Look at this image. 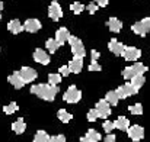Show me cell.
I'll list each match as a JSON object with an SVG mask.
<instances>
[{
  "label": "cell",
  "instance_id": "obj_1",
  "mask_svg": "<svg viewBox=\"0 0 150 142\" xmlns=\"http://www.w3.org/2000/svg\"><path fill=\"white\" fill-rule=\"evenodd\" d=\"M32 94L38 96L40 99L42 100H47V101H54L55 96L58 93V87L57 86H52V84H45V83H41V84H34L29 90Z\"/></svg>",
  "mask_w": 150,
  "mask_h": 142
},
{
  "label": "cell",
  "instance_id": "obj_2",
  "mask_svg": "<svg viewBox=\"0 0 150 142\" xmlns=\"http://www.w3.org/2000/svg\"><path fill=\"white\" fill-rule=\"evenodd\" d=\"M67 42L70 44V47H71V52H73V55H74V57H82V58H85V55H86V49H85L83 42H82L77 36L70 35V38H69V41H67Z\"/></svg>",
  "mask_w": 150,
  "mask_h": 142
},
{
  "label": "cell",
  "instance_id": "obj_3",
  "mask_svg": "<svg viewBox=\"0 0 150 142\" xmlns=\"http://www.w3.org/2000/svg\"><path fill=\"white\" fill-rule=\"evenodd\" d=\"M131 31L140 36H146L150 32V17H144L139 22H136L133 26H131Z\"/></svg>",
  "mask_w": 150,
  "mask_h": 142
},
{
  "label": "cell",
  "instance_id": "obj_4",
  "mask_svg": "<svg viewBox=\"0 0 150 142\" xmlns=\"http://www.w3.org/2000/svg\"><path fill=\"white\" fill-rule=\"evenodd\" d=\"M80 99H82V93H80V90H77V87L74 84L70 86L66 90V93L63 94V100L67 103H79Z\"/></svg>",
  "mask_w": 150,
  "mask_h": 142
},
{
  "label": "cell",
  "instance_id": "obj_5",
  "mask_svg": "<svg viewBox=\"0 0 150 142\" xmlns=\"http://www.w3.org/2000/svg\"><path fill=\"white\" fill-rule=\"evenodd\" d=\"M115 92H117V94L120 96V99H127V97H130V96H134L139 93V90H137L131 83H125V84L120 86Z\"/></svg>",
  "mask_w": 150,
  "mask_h": 142
},
{
  "label": "cell",
  "instance_id": "obj_6",
  "mask_svg": "<svg viewBox=\"0 0 150 142\" xmlns=\"http://www.w3.org/2000/svg\"><path fill=\"white\" fill-rule=\"evenodd\" d=\"M96 112H98V116L102 119H106L112 112H111V104L109 101H106V99H100L99 101L96 103Z\"/></svg>",
  "mask_w": 150,
  "mask_h": 142
},
{
  "label": "cell",
  "instance_id": "obj_7",
  "mask_svg": "<svg viewBox=\"0 0 150 142\" xmlns=\"http://www.w3.org/2000/svg\"><path fill=\"white\" fill-rule=\"evenodd\" d=\"M127 132H128L130 139L134 142H139L144 138V129H143V126H140V125H133V126H130V128L127 129Z\"/></svg>",
  "mask_w": 150,
  "mask_h": 142
},
{
  "label": "cell",
  "instance_id": "obj_8",
  "mask_svg": "<svg viewBox=\"0 0 150 142\" xmlns=\"http://www.w3.org/2000/svg\"><path fill=\"white\" fill-rule=\"evenodd\" d=\"M48 16L54 22H57L63 17V10H61V6L58 1H51L50 7H48Z\"/></svg>",
  "mask_w": 150,
  "mask_h": 142
},
{
  "label": "cell",
  "instance_id": "obj_9",
  "mask_svg": "<svg viewBox=\"0 0 150 142\" xmlns=\"http://www.w3.org/2000/svg\"><path fill=\"white\" fill-rule=\"evenodd\" d=\"M122 57L127 61H137L142 57V51L136 47H125L124 52H122Z\"/></svg>",
  "mask_w": 150,
  "mask_h": 142
},
{
  "label": "cell",
  "instance_id": "obj_10",
  "mask_svg": "<svg viewBox=\"0 0 150 142\" xmlns=\"http://www.w3.org/2000/svg\"><path fill=\"white\" fill-rule=\"evenodd\" d=\"M19 73H21V76H22V78L25 80L26 84H28V83H32V81L38 77L37 71H35L34 68H31V67H22V68L19 70Z\"/></svg>",
  "mask_w": 150,
  "mask_h": 142
},
{
  "label": "cell",
  "instance_id": "obj_11",
  "mask_svg": "<svg viewBox=\"0 0 150 142\" xmlns=\"http://www.w3.org/2000/svg\"><path fill=\"white\" fill-rule=\"evenodd\" d=\"M7 81L15 87V89H22L26 83H25V80L22 78V76H21V73L19 71H15L13 74H10L9 77H7Z\"/></svg>",
  "mask_w": 150,
  "mask_h": 142
},
{
  "label": "cell",
  "instance_id": "obj_12",
  "mask_svg": "<svg viewBox=\"0 0 150 142\" xmlns=\"http://www.w3.org/2000/svg\"><path fill=\"white\" fill-rule=\"evenodd\" d=\"M34 59H35L37 62L42 64V65H48L51 61L50 55H48L44 49H41V48H37V49L34 51Z\"/></svg>",
  "mask_w": 150,
  "mask_h": 142
},
{
  "label": "cell",
  "instance_id": "obj_13",
  "mask_svg": "<svg viewBox=\"0 0 150 142\" xmlns=\"http://www.w3.org/2000/svg\"><path fill=\"white\" fill-rule=\"evenodd\" d=\"M108 48H109V51H111L114 55H122V52H124V49H125V45L121 44L118 39L112 38V39L109 41V44H108Z\"/></svg>",
  "mask_w": 150,
  "mask_h": 142
},
{
  "label": "cell",
  "instance_id": "obj_14",
  "mask_svg": "<svg viewBox=\"0 0 150 142\" xmlns=\"http://www.w3.org/2000/svg\"><path fill=\"white\" fill-rule=\"evenodd\" d=\"M23 28H25L26 32L35 34V32H38V31L42 28V25H41V22H40L38 19H28V20H25Z\"/></svg>",
  "mask_w": 150,
  "mask_h": 142
},
{
  "label": "cell",
  "instance_id": "obj_15",
  "mask_svg": "<svg viewBox=\"0 0 150 142\" xmlns=\"http://www.w3.org/2000/svg\"><path fill=\"white\" fill-rule=\"evenodd\" d=\"M69 68L73 74H79L83 68V58L82 57H73L71 61L69 62Z\"/></svg>",
  "mask_w": 150,
  "mask_h": 142
},
{
  "label": "cell",
  "instance_id": "obj_16",
  "mask_svg": "<svg viewBox=\"0 0 150 142\" xmlns=\"http://www.w3.org/2000/svg\"><path fill=\"white\" fill-rule=\"evenodd\" d=\"M7 31H9L10 34H13V35H18V34H21L22 31H25V28H23V25H22L18 19H12V20L7 23Z\"/></svg>",
  "mask_w": 150,
  "mask_h": 142
},
{
  "label": "cell",
  "instance_id": "obj_17",
  "mask_svg": "<svg viewBox=\"0 0 150 142\" xmlns=\"http://www.w3.org/2000/svg\"><path fill=\"white\" fill-rule=\"evenodd\" d=\"M100 138H102V136H100V134L98 131L89 129V131L86 132V135L80 138V142H99Z\"/></svg>",
  "mask_w": 150,
  "mask_h": 142
},
{
  "label": "cell",
  "instance_id": "obj_18",
  "mask_svg": "<svg viewBox=\"0 0 150 142\" xmlns=\"http://www.w3.org/2000/svg\"><path fill=\"white\" fill-rule=\"evenodd\" d=\"M69 38H70V32H69L67 28H60V29H57V32H55V39H57V42H58L60 45H63L64 42H67Z\"/></svg>",
  "mask_w": 150,
  "mask_h": 142
},
{
  "label": "cell",
  "instance_id": "obj_19",
  "mask_svg": "<svg viewBox=\"0 0 150 142\" xmlns=\"http://www.w3.org/2000/svg\"><path fill=\"white\" fill-rule=\"evenodd\" d=\"M106 25H108L109 31L114 32V34H117V32H120V31L122 29V22H121L118 17H109Z\"/></svg>",
  "mask_w": 150,
  "mask_h": 142
},
{
  "label": "cell",
  "instance_id": "obj_20",
  "mask_svg": "<svg viewBox=\"0 0 150 142\" xmlns=\"http://www.w3.org/2000/svg\"><path fill=\"white\" fill-rule=\"evenodd\" d=\"M25 129H26V123H25V120H23L22 118L16 119V120L12 123V131H13L15 134H18V135L23 134V132H25Z\"/></svg>",
  "mask_w": 150,
  "mask_h": 142
},
{
  "label": "cell",
  "instance_id": "obj_21",
  "mask_svg": "<svg viewBox=\"0 0 150 142\" xmlns=\"http://www.w3.org/2000/svg\"><path fill=\"white\" fill-rule=\"evenodd\" d=\"M114 125H115V129H120V131H127V129L130 128V120H128L125 116H120V118L114 122Z\"/></svg>",
  "mask_w": 150,
  "mask_h": 142
},
{
  "label": "cell",
  "instance_id": "obj_22",
  "mask_svg": "<svg viewBox=\"0 0 150 142\" xmlns=\"http://www.w3.org/2000/svg\"><path fill=\"white\" fill-rule=\"evenodd\" d=\"M57 118H58L63 123H69V122L73 119V115H71V113H69L66 109H60V110L57 112Z\"/></svg>",
  "mask_w": 150,
  "mask_h": 142
},
{
  "label": "cell",
  "instance_id": "obj_23",
  "mask_svg": "<svg viewBox=\"0 0 150 142\" xmlns=\"http://www.w3.org/2000/svg\"><path fill=\"white\" fill-rule=\"evenodd\" d=\"M105 99H106V101H109V104H111V106H117V104H118V101H120V96L117 94V92H115V90L108 92L106 96H105Z\"/></svg>",
  "mask_w": 150,
  "mask_h": 142
},
{
  "label": "cell",
  "instance_id": "obj_24",
  "mask_svg": "<svg viewBox=\"0 0 150 142\" xmlns=\"http://www.w3.org/2000/svg\"><path fill=\"white\" fill-rule=\"evenodd\" d=\"M130 83L139 90V89H142L143 86H144V83H146V78L142 76V74H139V76H136V77H133L131 80H130Z\"/></svg>",
  "mask_w": 150,
  "mask_h": 142
},
{
  "label": "cell",
  "instance_id": "obj_25",
  "mask_svg": "<svg viewBox=\"0 0 150 142\" xmlns=\"http://www.w3.org/2000/svg\"><path fill=\"white\" fill-rule=\"evenodd\" d=\"M50 139V136H48V134L45 132V131H37V134H35V136H34V142H48Z\"/></svg>",
  "mask_w": 150,
  "mask_h": 142
},
{
  "label": "cell",
  "instance_id": "obj_26",
  "mask_svg": "<svg viewBox=\"0 0 150 142\" xmlns=\"http://www.w3.org/2000/svg\"><path fill=\"white\" fill-rule=\"evenodd\" d=\"M61 80H63V76L58 73V74H55V73H51L48 74V83L52 84V86H58L60 83H61Z\"/></svg>",
  "mask_w": 150,
  "mask_h": 142
},
{
  "label": "cell",
  "instance_id": "obj_27",
  "mask_svg": "<svg viewBox=\"0 0 150 142\" xmlns=\"http://www.w3.org/2000/svg\"><path fill=\"white\" fill-rule=\"evenodd\" d=\"M45 47L48 48V52H51V54H54L58 48L61 47L58 42H57V39L54 38V39H47V42H45Z\"/></svg>",
  "mask_w": 150,
  "mask_h": 142
},
{
  "label": "cell",
  "instance_id": "obj_28",
  "mask_svg": "<svg viewBox=\"0 0 150 142\" xmlns=\"http://www.w3.org/2000/svg\"><path fill=\"white\" fill-rule=\"evenodd\" d=\"M136 76H139V74L136 73V70L133 68V65H131V67H127V68L122 70V77H124L125 80H131V78L136 77Z\"/></svg>",
  "mask_w": 150,
  "mask_h": 142
},
{
  "label": "cell",
  "instance_id": "obj_29",
  "mask_svg": "<svg viewBox=\"0 0 150 142\" xmlns=\"http://www.w3.org/2000/svg\"><path fill=\"white\" fill-rule=\"evenodd\" d=\"M18 109H19V106H18V103H16V101H12V103H9V104L3 106V112H4L6 115H12V113L18 112Z\"/></svg>",
  "mask_w": 150,
  "mask_h": 142
},
{
  "label": "cell",
  "instance_id": "obj_30",
  "mask_svg": "<svg viewBox=\"0 0 150 142\" xmlns=\"http://www.w3.org/2000/svg\"><path fill=\"white\" fill-rule=\"evenodd\" d=\"M83 9H86L80 1H74V3H71L70 4V10L74 13V15H80L82 12H83Z\"/></svg>",
  "mask_w": 150,
  "mask_h": 142
},
{
  "label": "cell",
  "instance_id": "obj_31",
  "mask_svg": "<svg viewBox=\"0 0 150 142\" xmlns=\"http://www.w3.org/2000/svg\"><path fill=\"white\" fill-rule=\"evenodd\" d=\"M128 110H130V113H133V115H142V113H143V106H142V103H136V104L130 106Z\"/></svg>",
  "mask_w": 150,
  "mask_h": 142
},
{
  "label": "cell",
  "instance_id": "obj_32",
  "mask_svg": "<svg viewBox=\"0 0 150 142\" xmlns=\"http://www.w3.org/2000/svg\"><path fill=\"white\" fill-rule=\"evenodd\" d=\"M102 128H103V131H105L106 134H111V132L115 129V125H114V122H111V120H105V122L102 123Z\"/></svg>",
  "mask_w": 150,
  "mask_h": 142
},
{
  "label": "cell",
  "instance_id": "obj_33",
  "mask_svg": "<svg viewBox=\"0 0 150 142\" xmlns=\"http://www.w3.org/2000/svg\"><path fill=\"white\" fill-rule=\"evenodd\" d=\"M98 118H99V116H98L96 109H91V110L88 112V120H89V122H95Z\"/></svg>",
  "mask_w": 150,
  "mask_h": 142
},
{
  "label": "cell",
  "instance_id": "obj_34",
  "mask_svg": "<svg viewBox=\"0 0 150 142\" xmlns=\"http://www.w3.org/2000/svg\"><path fill=\"white\" fill-rule=\"evenodd\" d=\"M102 67L98 64V59H92L91 65H89V71H100Z\"/></svg>",
  "mask_w": 150,
  "mask_h": 142
},
{
  "label": "cell",
  "instance_id": "obj_35",
  "mask_svg": "<svg viewBox=\"0 0 150 142\" xmlns=\"http://www.w3.org/2000/svg\"><path fill=\"white\" fill-rule=\"evenodd\" d=\"M48 142H66V136L64 135H54V136H50Z\"/></svg>",
  "mask_w": 150,
  "mask_h": 142
},
{
  "label": "cell",
  "instance_id": "obj_36",
  "mask_svg": "<svg viewBox=\"0 0 150 142\" xmlns=\"http://www.w3.org/2000/svg\"><path fill=\"white\" fill-rule=\"evenodd\" d=\"M98 7H99V6H98V3H89V4L86 6V9H88V12H89L91 15H93V13L98 10Z\"/></svg>",
  "mask_w": 150,
  "mask_h": 142
},
{
  "label": "cell",
  "instance_id": "obj_37",
  "mask_svg": "<svg viewBox=\"0 0 150 142\" xmlns=\"http://www.w3.org/2000/svg\"><path fill=\"white\" fill-rule=\"evenodd\" d=\"M70 73H71V71H70L69 65H63V67H60V74H61L63 77H67Z\"/></svg>",
  "mask_w": 150,
  "mask_h": 142
},
{
  "label": "cell",
  "instance_id": "obj_38",
  "mask_svg": "<svg viewBox=\"0 0 150 142\" xmlns=\"http://www.w3.org/2000/svg\"><path fill=\"white\" fill-rule=\"evenodd\" d=\"M96 3H98L99 7H105V6H108L109 0H96Z\"/></svg>",
  "mask_w": 150,
  "mask_h": 142
},
{
  "label": "cell",
  "instance_id": "obj_39",
  "mask_svg": "<svg viewBox=\"0 0 150 142\" xmlns=\"http://www.w3.org/2000/svg\"><path fill=\"white\" fill-rule=\"evenodd\" d=\"M105 142H115V135L108 134V135H106V138H105Z\"/></svg>",
  "mask_w": 150,
  "mask_h": 142
},
{
  "label": "cell",
  "instance_id": "obj_40",
  "mask_svg": "<svg viewBox=\"0 0 150 142\" xmlns=\"http://www.w3.org/2000/svg\"><path fill=\"white\" fill-rule=\"evenodd\" d=\"M91 55H92V59H98V58H99V52L95 51V49L91 51Z\"/></svg>",
  "mask_w": 150,
  "mask_h": 142
},
{
  "label": "cell",
  "instance_id": "obj_41",
  "mask_svg": "<svg viewBox=\"0 0 150 142\" xmlns=\"http://www.w3.org/2000/svg\"><path fill=\"white\" fill-rule=\"evenodd\" d=\"M1 10H3V3H1V0H0V13H1Z\"/></svg>",
  "mask_w": 150,
  "mask_h": 142
},
{
  "label": "cell",
  "instance_id": "obj_42",
  "mask_svg": "<svg viewBox=\"0 0 150 142\" xmlns=\"http://www.w3.org/2000/svg\"><path fill=\"white\" fill-rule=\"evenodd\" d=\"M51 1H58V0H51Z\"/></svg>",
  "mask_w": 150,
  "mask_h": 142
},
{
  "label": "cell",
  "instance_id": "obj_43",
  "mask_svg": "<svg viewBox=\"0 0 150 142\" xmlns=\"http://www.w3.org/2000/svg\"><path fill=\"white\" fill-rule=\"evenodd\" d=\"M0 20H1V13H0Z\"/></svg>",
  "mask_w": 150,
  "mask_h": 142
},
{
  "label": "cell",
  "instance_id": "obj_44",
  "mask_svg": "<svg viewBox=\"0 0 150 142\" xmlns=\"http://www.w3.org/2000/svg\"><path fill=\"white\" fill-rule=\"evenodd\" d=\"M93 1H96V0H93Z\"/></svg>",
  "mask_w": 150,
  "mask_h": 142
}]
</instances>
